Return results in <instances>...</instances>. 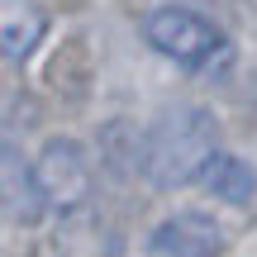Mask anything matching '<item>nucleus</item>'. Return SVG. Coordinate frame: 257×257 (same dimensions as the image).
<instances>
[{"instance_id":"1","label":"nucleus","mask_w":257,"mask_h":257,"mask_svg":"<svg viewBox=\"0 0 257 257\" xmlns=\"http://www.w3.org/2000/svg\"><path fill=\"white\" fill-rule=\"evenodd\" d=\"M219 157V119L205 105H172L138 134V172L157 191L205 181Z\"/></svg>"},{"instance_id":"2","label":"nucleus","mask_w":257,"mask_h":257,"mask_svg":"<svg viewBox=\"0 0 257 257\" xmlns=\"http://www.w3.org/2000/svg\"><path fill=\"white\" fill-rule=\"evenodd\" d=\"M143 34L162 57H172V62H181V67H205V62H214V57L224 53V34L205 15H195V10H186V5L153 10Z\"/></svg>"},{"instance_id":"3","label":"nucleus","mask_w":257,"mask_h":257,"mask_svg":"<svg viewBox=\"0 0 257 257\" xmlns=\"http://www.w3.org/2000/svg\"><path fill=\"white\" fill-rule=\"evenodd\" d=\"M34 176L48 210H76L91 191V157L76 138H48L34 157Z\"/></svg>"},{"instance_id":"4","label":"nucleus","mask_w":257,"mask_h":257,"mask_svg":"<svg viewBox=\"0 0 257 257\" xmlns=\"http://www.w3.org/2000/svg\"><path fill=\"white\" fill-rule=\"evenodd\" d=\"M148 248L157 257H219L229 248V233L205 210H176L148 233Z\"/></svg>"},{"instance_id":"5","label":"nucleus","mask_w":257,"mask_h":257,"mask_svg":"<svg viewBox=\"0 0 257 257\" xmlns=\"http://www.w3.org/2000/svg\"><path fill=\"white\" fill-rule=\"evenodd\" d=\"M205 186H210V195H214V200H224V205H248L252 195H257V172L243 162V157L219 153V157H214V167L205 172Z\"/></svg>"},{"instance_id":"6","label":"nucleus","mask_w":257,"mask_h":257,"mask_svg":"<svg viewBox=\"0 0 257 257\" xmlns=\"http://www.w3.org/2000/svg\"><path fill=\"white\" fill-rule=\"evenodd\" d=\"M5 57L10 62H24L29 53H34V43H38V34H43V19L34 15V10H24L19 15V0H5Z\"/></svg>"}]
</instances>
